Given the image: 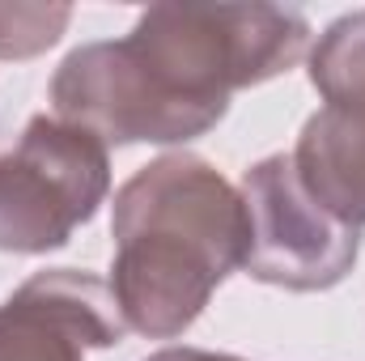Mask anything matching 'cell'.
<instances>
[{
    "label": "cell",
    "instance_id": "cell-1",
    "mask_svg": "<svg viewBox=\"0 0 365 361\" xmlns=\"http://www.w3.org/2000/svg\"><path fill=\"white\" fill-rule=\"evenodd\" d=\"M306 43V17L280 4H149L128 39L68 51L51 106L102 145H187L225 119L230 93L289 73Z\"/></svg>",
    "mask_w": 365,
    "mask_h": 361
},
{
    "label": "cell",
    "instance_id": "cell-2",
    "mask_svg": "<svg viewBox=\"0 0 365 361\" xmlns=\"http://www.w3.org/2000/svg\"><path fill=\"white\" fill-rule=\"evenodd\" d=\"M110 293L123 327L182 336L247 255L242 191L195 153H162L115 191Z\"/></svg>",
    "mask_w": 365,
    "mask_h": 361
},
{
    "label": "cell",
    "instance_id": "cell-3",
    "mask_svg": "<svg viewBox=\"0 0 365 361\" xmlns=\"http://www.w3.org/2000/svg\"><path fill=\"white\" fill-rule=\"evenodd\" d=\"M110 191L106 145L56 115H34L0 153V251L47 255L93 221Z\"/></svg>",
    "mask_w": 365,
    "mask_h": 361
},
{
    "label": "cell",
    "instance_id": "cell-4",
    "mask_svg": "<svg viewBox=\"0 0 365 361\" xmlns=\"http://www.w3.org/2000/svg\"><path fill=\"white\" fill-rule=\"evenodd\" d=\"M238 191L247 208L242 268L255 280L289 293H319L353 272L361 255V230L336 221L302 187L289 153L255 162Z\"/></svg>",
    "mask_w": 365,
    "mask_h": 361
},
{
    "label": "cell",
    "instance_id": "cell-5",
    "mask_svg": "<svg viewBox=\"0 0 365 361\" xmlns=\"http://www.w3.org/2000/svg\"><path fill=\"white\" fill-rule=\"evenodd\" d=\"M123 332L110 280L93 272L47 268L0 302V361H86Z\"/></svg>",
    "mask_w": 365,
    "mask_h": 361
},
{
    "label": "cell",
    "instance_id": "cell-6",
    "mask_svg": "<svg viewBox=\"0 0 365 361\" xmlns=\"http://www.w3.org/2000/svg\"><path fill=\"white\" fill-rule=\"evenodd\" d=\"M302 187L344 225H365V102L323 106L306 119L289 153Z\"/></svg>",
    "mask_w": 365,
    "mask_h": 361
},
{
    "label": "cell",
    "instance_id": "cell-7",
    "mask_svg": "<svg viewBox=\"0 0 365 361\" xmlns=\"http://www.w3.org/2000/svg\"><path fill=\"white\" fill-rule=\"evenodd\" d=\"M310 86L327 106L365 102V9L336 17L310 51Z\"/></svg>",
    "mask_w": 365,
    "mask_h": 361
},
{
    "label": "cell",
    "instance_id": "cell-8",
    "mask_svg": "<svg viewBox=\"0 0 365 361\" xmlns=\"http://www.w3.org/2000/svg\"><path fill=\"white\" fill-rule=\"evenodd\" d=\"M73 9L68 4H43V0H0V60H30L60 43L68 30Z\"/></svg>",
    "mask_w": 365,
    "mask_h": 361
},
{
    "label": "cell",
    "instance_id": "cell-9",
    "mask_svg": "<svg viewBox=\"0 0 365 361\" xmlns=\"http://www.w3.org/2000/svg\"><path fill=\"white\" fill-rule=\"evenodd\" d=\"M145 361H242V357H230V353H208V349H162V353H149Z\"/></svg>",
    "mask_w": 365,
    "mask_h": 361
}]
</instances>
